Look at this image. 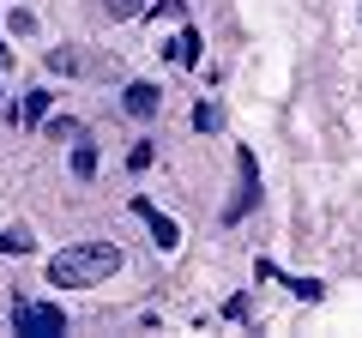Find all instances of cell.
<instances>
[{
  "instance_id": "cell-13",
  "label": "cell",
  "mask_w": 362,
  "mask_h": 338,
  "mask_svg": "<svg viewBox=\"0 0 362 338\" xmlns=\"http://www.w3.org/2000/svg\"><path fill=\"white\" fill-rule=\"evenodd\" d=\"M194 127H199V133H218V127H223L218 103H199V109H194Z\"/></svg>"
},
{
  "instance_id": "cell-12",
  "label": "cell",
  "mask_w": 362,
  "mask_h": 338,
  "mask_svg": "<svg viewBox=\"0 0 362 338\" xmlns=\"http://www.w3.org/2000/svg\"><path fill=\"white\" fill-rule=\"evenodd\" d=\"M0 254H37V235L30 230H6L0 235Z\"/></svg>"
},
{
  "instance_id": "cell-11",
  "label": "cell",
  "mask_w": 362,
  "mask_h": 338,
  "mask_svg": "<svg viewBox=\"0 0 362 338\" xmlns=\"http://www.w3.org/2000/svg\"><path fill=\"white\" fill-rule=\"evenodd\" d=\"M145 6H151V0H103V13L121 18V25H127V18H145Z\"/></svg>"
},
{
  "instance_id": "cell-5",
  "label": "cell",
  "mask_w": 362,
  "mask_h": 338,
  "mask_svg": "<svg viewBox=\"0 0 362 338\" xmlns=\"http://www.w3.org/2000/svg\"><path fill=\"white\" fill-rule=\"evenodd\" d=\"M121 109H127L133 121H157V109H163V91H157L151 78H133V85H121Z\"/></svg>"
},
{
  "instance_id": "cell-6",
  "label": "cell",
  "mask_w": 362,
  "mask_h": 338,
  "mask_svg": "<svg viewBox=\"0 0 362 338\" xmlns=\"http://www.w3.org/2000/svg\"><path fill=\"white\" fill-rule=\"evenodd\" d=\"M163 61L181 66V73H187V66H199V30H194V25H181L175 37L163 42Z\"/></svg>"
},
{
  "instance_id": "cell-15",
  "label": "cell",
  "mask_w": 362,
  "mask_h": 338,
  "mask_svg": "<svg viewBox=\"0 0 362 338\" xmlns=\"http://www.w3.org/2000/svg\"><path fill=\"white\" fill-rule=\"evenodd\" d=\"M127 169H133V175H139V169H151V139H139V145L127 151Z\"/></svg>"
},
{
  "instance_id": "cell-8",
  "label": "cell",
  "mask_w": 362,
  "mask_h": 338,
  "mask_svg": "<svg viewBox=\"0 0 362 338\" xmlns=\"http://www.w3.org/2000/svg\"><path fill=\"white\" fill-rule=\"evenodd\" d=\"M73 175H78V182H90V175H97V145H90V139H85V145L73 139Z\"/></svg>"
},
{
  "instance_id": "cell-17",
  "label": "cell",
  "mask_w": 362,
  "mask_h": 338,
  "mask_svg": "<svg viewBox=\"0 0 362 338\" xmlns=\"http://www.w3.org/2000/svg\"><path fill=\"white\" fill-rule=\"evenodd\" d=\"M6 30H13V37H30V30H37V18H30V13H13V18H6Z\"/></svg>"
},
{
  "instance_id": "cell-16",
  "label": "cell",
  "mask_w": 362,
  "mask_h": 338,
  "mask_svg": "<svg viewBox=\"0 0 362 338\" xmlns=\"http://www.w3.org/2000/svg\"><path fill=\"white\" fill-rule=\"evenodd\" d=\"M181 6H187V0H151V6H145V18H175Z\"/></svg>"
},
{
  "instance_id": "cell-2",
  "label": "cell",
  "mask_w": 362,
  "mask_h": 338,
  "mask_svg": "<svg viewBox=\"0 0 362 338\" xmlns=\"http://www.w3.org/2000/svg\"><path fill=\"white\" fill-rule=\"evenodd\" d=\"M259 194H266V182H259V157L247 151V145H235V194H230V206H223V223H242L247 211L259 206Z\"/></svg>"
},
{
  "instance_id": "cell-3",
  "label": "cell",
  "mask_w": 362,
  "mask_h": 338,
  "mask_svg": "<svg viewBox=\"0 0 362 338\" xmlns=\"http://www.w3.org/2000/svg\"><path fill=\"white\" fill-rule=\"evenodd\" d=\"M13 332H25V338H61L66 332V314L54 308V302L13 296Z\"/></svg>"
},
{
  "instance_id": "cell-4",
  "label": "cell",
  "mask_w": 362,
  "mask_h": 338,
  "mask_svg": "<svg viewBox=\"0 0 362 338\" xmlns=\"http://www.w3.org/2000/svg\"><path fill=\"white\" fill-rule=\"evenodd\" d=\"M127 206H133V218H139L145 230H151V242L163 247V254H175V247H181V223H175V218H163V211H157V206H151L145 194H133Z\"/></svg>"
},
{
  "instance_id": "cell-10",
  "label": "cell",
  "mask_w": 362,
  "mask_h": 338,
  "mask_svg": "<svg viewBox=\"0 0 362 338\" xmlns=\"http://www.w3.org/2000/svg\"><path fill=\"white\" fill-rule=\"evenodd\" d=\"M42 115H49V91H25V109H18V121H25V127H37Z\"/></svg>"
},
{
  "instance_id": "cell-1",
  "label": "cell",
  "mask_w": 362,
  "mask_h": 338,
  "mask_svg": "<svg viewBox=\"0 0 362 338\" xmlns=\"http://www.w3.org/2000/svg\"><path fill=\"white\" fill-rule=\"evenodd\" d=\"M115 272H121V247H109V242H73L49 260L54 290H90V284H109Z\"/></svg>"
},
{
  "instance_id": "cell-9",
  "label": "cell",
  "mask_w": 362,
  "mask_h": 338,
  "mask_svg": "<svg viewBox=\"0 0 362 338\" xmlns=\"http://www.w3.org/2000/svg\"><path fill=\"white\" fill-rule=\"evenodd\" d=\"M278 284H290L302 302H320V296H326V284H320V278H290V272H278Z\"/></svg>"
},
{
  "instance_id": "cell-14",
  "label": "cell",
  "mask_w": 362,
  "mask_h": 338,
  "mask_svg": "<svg viewBox=\"0 0 362 338\" xmlns=\"http://www.w3.org/2000/svg\"><path fill=\"white\" fill-rule=\"evenodd\" d=\"M49 139L73 145V139H78V121H73V115H54V121H49Z\"/></svg>"
},
{
  "instance_id": "cell-7",
  "label": "cell",
  "mask_w": 362,
  "mask_h": 338,
  "mask_svg": "<svg viewBox=\"0 0 362 338\" xmlns=\"http://www.w3.org/2000/svg\"><path fill=\"white\" fill-rule=\"evenodd\" d=\"M90 66H103V61H90L85 49H49V73H90Z\"/></svg>"
}]
</instances>
